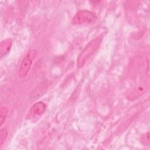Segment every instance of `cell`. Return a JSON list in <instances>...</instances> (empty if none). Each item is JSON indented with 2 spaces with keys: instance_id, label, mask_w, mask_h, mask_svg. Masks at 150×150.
I'll return each mask as SVG.
<instances>
[{
  "instance_id": "1",
  "label": "cell",
  "mask_w": 150,
  "mask_h": 150,
  "mask_svg": "<svg viewBox=\"0 0 150 150\" xmlns=\"http://www.w3.org/2000/svg\"><path fill=\"white\" fill-rule=\"evenodd\" d=\"M100 38H97L90 42L80 54L77 60V67H82L88 59L96 51L100 43Z\"/></svg>"
},
{
  "instance_id": "2",
  "label": "cell",
  "mask_w": 150,
  "mask_h": 150,
  "mask_svg": "<svg viewBox=\"0 0 150 150\" xmlns=\"http://www.w3.org/2000/svg\"><path fill=\"white\" fill-rule=\"evenodd\" d=\"M37 55V51L35 49H30L23 58L19 69L18 75L21 78L25 77L32 66L33 60Z\"/></svg>"
},
{
  "instance_id": "3",
  "label": "cell",
  "mask_w": 150,
  "mask_h": 150,
  "mask_svg": "<svg viewBox=\"0 0 150 150\" xmlns=\"http://www.w3.org/2000/svg\"><path fill=\"white\" fill-rule=\"evenodd\" d=\"M96 19V16L92 12L87 10H82L76 13L71 22L75 25H86L93 23Z\"/></svg>"
},
{
  "instance_id": "4",
  "label": "cell",
  "mask_w": 150,
  "mask_h": 150,
  "mask_svg": "<svg viewBox=\"0 0 150 150\" xmlns=\"http://www.w3.org/2000/svg\"><path fill=\"white\" fill-rule=\"evenodd\" d=\"M46 110V105L42 101H38L35 103L30 108L29 115L31 117H35L42 115Z\"/></svg>"
},
{
  "instance_id": "5",
  "label": "cell",
  "mask_w": 150,
  "mask_h": 150,
  "mask_svg": "<svg viewBox=\"0 0 150 150\" xmlns=\"http://www.w3.org/2000/svg\"><path fill=\"white\" fill-rule=\"evenodd\" d=\"M12 46V40L6 39L1 42L0 45V56L1 58L5 56L9 52Z\"/></svg>"
},
{
  "instance_id": "6",
  "label": "cell",
  "mask_w": 150,
  "mask_h": 150,
  "mask_svg": "<svg viewBox=\"0 0 150 150\" xmlns=\"http://www.w3.org/2000/svg\"><path fill=\"white\" fill-rule=\"evenodd\" d=\"M8 109L6 107H2L1 108V111H0V122H1V126H2L3 125V124L4 123L6 118V115L8 114Z\"/></svg>"
},
{
  "instance_id": "7",
  "label": "cell",
  "mask_w": 150,
  "mask_h": 150,
  "mask_svg": "<svg viewBox=\"0 0 150 150\" xmlns=\"http://www.w3.org/2000/svg\"><path fill=\"white\" fill-rule=\"evenodd\" d=\"M8 136V131L5 128H2L1 129V134H0V146L1 148L3 145L4 143L5 142L6 138Z\"/></svg>"
}]
</instances>
